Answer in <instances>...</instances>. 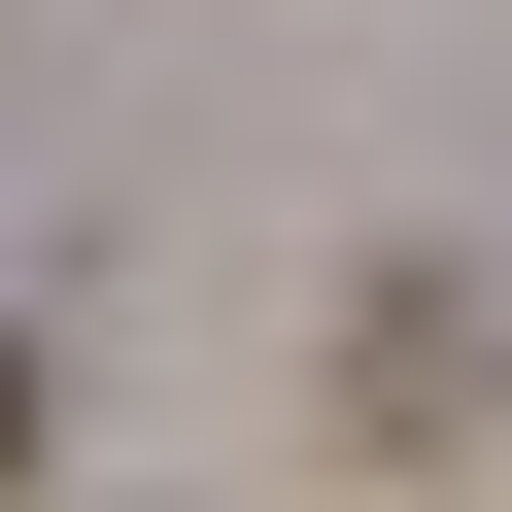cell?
Returning a JSON list of instances; mask_svg holds the SVG:
<instances>
[{"instance_id": "cell-1", "label": "cell", "mask_w": 512, "mask_h": 512, "mask_svg": "<svg viewBox=\"0 0 512 512\" xmlns=\"http://www.w3.org/2000/svg\"><path fill=\"white\" fill-rule=\"evenodd\" d=\"M0 444H35V376H0Z\"/></svg>"}]
</instances>
